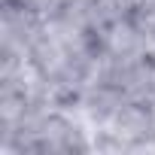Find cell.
I'll use <instances>...</instances> for the list:
<instances>
[{"instance_id":"1","label":"cell","mask_w":155,"mask_h":155,"mask_svg":"<svg viewBox=\"0 0 155 155\" xmlns=\"http://www.w3.org/2000/svg\"><path fill=\"white\" fill-rule=\"evenodd\" d=\"M110 128L119 137V143H128V146L155 140V101L128 97L122 104V110L113 116Z\"/></svg>"}]
</instances>
